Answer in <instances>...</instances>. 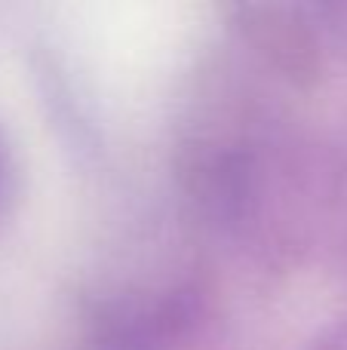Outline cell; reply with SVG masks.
Masks as SVG:
<instances>
[{
    "instance_id": "obj_1",
    "label": "cell",
    "mask_w": 347,
    "mask_h": 350,
    "mask_svg": "<svg viewBox=\"0 0 347 350\" xmlns=\"http://www.w3.org/2000/svg\"><path fill=\"white\" fill-rule=\"evenodd\" d=\"M10 187H12L10 154H6V148L0 145V212H3V203H6V197H10Z\"/></svg>"
},
{
    "instance_id": "obj_2",
    "label": "cell",
    "mask_w": 347,
    "mask_h": 350,
    "mask_svg": "<svg viewBox=\"0 0 347 350\" xmlns=\"http://www.w3.org/2000/svg\"><path fill=\"white\" fill-rule=\"evenodd\" d=\"M317 350H347V320L338 323V326L317 345Z\"/></svg>"
}]
</instances>
